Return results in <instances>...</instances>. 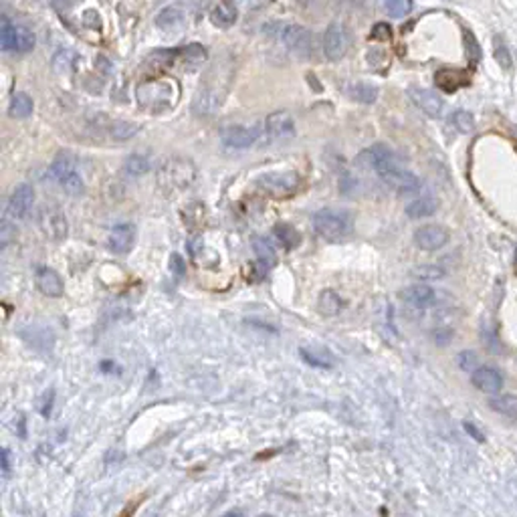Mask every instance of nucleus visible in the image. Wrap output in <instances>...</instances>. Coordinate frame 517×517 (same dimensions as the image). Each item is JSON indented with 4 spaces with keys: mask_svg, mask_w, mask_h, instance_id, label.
<instances>
[{
    "mask_svg": "<svg viewBox=\"0 0 517 517\" xmlns=\"http://www.w3.org/2000/svg\"><path fill=\"white\" fill-rule=\"evenodd\" d=\"M370 166L376 170V174L392 186L398 192H416L420 188V180L414 176L411 170H406L400 164V158L394 154L384 144H376L368 150Z\"/></svg>",
    "mask_w": 517,
    "mask_h": 517,
    "instance_id": "nucleus-1",
    "label": "nucleus"
},
{
    "mask_svg": "<svg viewBox=\"0 0 517 517\" xmlns=\"http://www.w3.org/2000/svg\"><path fill=\"white\" fill-rule=\"evenodd\" d=\"M135 97L140 107L152 111V113H162L172 109L176 100H178V91L174 87L172 81L168 79H158V81H142L135 87Z\"/></svg>",
    "mask_w": 517,
    "mask_h": 517,
    "instance_id": "nucleus-2",
    "label": "nucleus"
},
{
    "mask_svg": "<svg viewBox=\"0 0 517 517\" xmlns=\"http://www.w3.org/2000/svg\"><path fill=\"white\" fill-rule=\"evenodd\" d=\"M313 231L317 236L330 241V243H339L348 238L354 231V216L348 210H334V208H321L313 214L311 218Z\"/></svg>",
    "mask_w": 517,
    "mask_h": 517,
    "instance_id": "nucleus-3",
    "label": "nucleus"
},
{
    "mask_svg": "<svg viewBox=\"0 0 517 517\" xmlns=\"http://www.w3.org/2000/svg\"><path fill=\"white\" fill-rule=\"evenodd\" d=\"M194 180H196V168L192 166V162L182 160V158L168 160L164 166H160V172H158V186L166 194L180 192Z\"/></svg>",
    "mask_w": 517,
    "mask_h": 517,
    "instance_id": "nucleus-4",
    "label": "nucleus"
},
{
    "mask_svg": "<svg viewBox=\"0 0 517 517\" xmlns=\"http://www.w3.org/2000/svg\"><path fill=\"white\" fill-rule=\"evenodd\" d=\"M255 186L258 188V192H263L269 198H277L283 200L293 196L299 186H301V178L297 172H269L258 176Z\"/></svg>",
    "mask_w": 517,
    "mask_h": 517,
    "instance_id": "nucleus-5",
    "label": "nucleus"
},
{
    "mask_svg": "<svg viewBox=\"0 0 517 517\" xmlns=\"http://www.w3.org/2000/svg\"><path fill=\"white\" fill-rule=\"evenodd\" d=\"M2 51L6 53H28L35 49V35L26 26L8 23L4 19L2 32H0Z\"/></svg>",
    "mask_w": 517,
    "mask_h": 517,
    "instance_id": "nucleus-6",
    "label": "nucleus"
},
{
    "mask_svg": "<svg viewBox=\"0 0 517 517\" xmlns=\"http://www.w3.org/2000/svg\"><path fill=\"white\" fill-rule=\"evenodd\" d=\"M350 47V35L344 23H332L323 35V53L330 61H339Z\"/></svg>",
    "mask_w": 517,
    "mask_h": 517,
    "instance_id": "nucleus-7",
    "label": "nucleus"
},
{
    "mask_svg": "<svg viewBox=\"0 0 517 517\" xmlns=\"http://www.w3.org/2000/svg\"><path fill=\"white\" fill-rule=\"evenodd\" d=\"M283 45L297 57L306 59L311 53V32L301 25H287L281 30Z\"/></svg>",
    "mask_w": 517,
    "mask_h": 517,
    "instance_id": "nucleus-8",
    "label": "nucleus"
},
{
    "mask_svg": "<svg viewBox=\"0 0 517 517\" xmlns=\"http://www.w3.org/2000/svg\"><path fill=\"white\" fill-rule=\"evenodd\" d=\"M261 135V126H229L220 131V140L225 146L234 148V150H243V148H251Z\"/></svg>",
    "mask_w": 517,
    "mask_h": 517,
    "instance_id": "nucleus-9",
    "label": "nucleus"
},
{
    "mask_svg": "<svg viewBox=\"0 0 517 517\" xmlns=\"http://www.w3.org/2000/svg\"><path fill=\"white\" fill-rule=\"evenodd\" d=\"M41 229L55 243H61L67 238L69 234V223L65 218V214L59 208H43L41 216H39Z\"/></svg>",
    "mask_w": 517,
    "mask_h": 517,
    "instance_id": "nucleus-10",
    "label": "nucleus"
},
{
    "mask_svg": "<svg viewBox=\"0 0 517 517\" xmlns=\"http://www.w3.org/2000/svg\"><path fill=\"white\" fill-rule=\"evenodd\" d=\"M35 205V190H32V186L30 184H19L15 190H12V194H10V198H8V214L15 218V220H23L28 216V212H30V208Z\"/></svg>",
    "mask_w": 517,
    "mask_h": 517,
    "instance_id": "nucleus-11",
    "label": "nucleus"
},
{
    "mask_svg": "<svg viewBox=\"0 0 517 517\" xmlns=\"http://www.w3.org/2000/svg\"><path fill=\"white\" fill-rule=\"evenodd\" d=\"M414 243L422 251H439L449 243V231L440 225H426L414 233Z\"/></svg>",
    "mask_w": 517,
    "mask_h": 517,
    "instance_id": "nucleus-12",
    "label": "nucleus"
},
{
    "mask_svg": "<svg viewBox=\"0 0 517 517\" xmlns=\"http://www.w3.org/2000/svg\"><path fill=\"white\" fill-rule=\"evenodd\" d=\"M265 131L269 140H287L295 133V122L289 111H273L265 120Z\"/></svg>",
    "mask_w": 517,
    "mask_h": 517,
    "instance_id": "nucleus-13",
    "label": "nucleus"
},
{
    "mask_svg": "<svg viewBox=\"0 0 517 517\" xmlns=\"http://www.w3.org/2000/svg\"><path fill=\"white\" fill-rule=\"evenodd\" d=\"M408 95L413 100L416 107L420 111H424L429 118H440L442 111H444V102L442 97H439L435 91L431 89H420V87H411L408 89Z\"/></svg>",
    "mask_w": 517,
    "mask_h": 517,
    "instance_id": "nucleus-14",
    "label": "nucleus"
},
{
    "mask_svg": "<svg viewBox=\"0 0 517 517\" xmlns=\"http://www.w3.org/2000/svg\"><path fill=\"white\" fill-rule=\"evenodd\" d=\"M135 243V227L129 225V223H122V225H115L109 233V238H107V247L111 253L115 255H126L131 251Z\"/></svg>",
    "mask_w": 517,
    "mask_h": 517,
    "instance_id": "nucleus-15",
    "label": "nucleus"
},
{
    "mask_svg": "<svg viewBox=\"0 0 517 517\" xmlns=\"http://www.w3.org/2000/svg\"><path fill=\"white\" fill-rule=\"evenodd\" d=\"M471 382L473 386L481 392H487V394H497L501 392L503 388V376L495 370V368H475L473 374H471Z\"/></svg>",
    "mask_w": 517,
    "mask_h": 517,
    "instance_id": "nucleus-16",
    "label": "nucleus"
},
{
    "mask_svg": "<svg viewBox=\"0 0 517 517\" xmlns=\"http://www.w3.org/2000/svg\"><path fill=\"white\" fill-rule=\"evenodd\" d=\"M223 104V93L212 85H203L198 95L194 97V104H192V109L198 113V115H214L218 111V107Z\"/></svg>",
    "mask_w": 517,
    "mask_h": 517,
    "instance_id": "nucleus-17",
    "label": "nucleus"
},
{
    "mask_svg": "<svg viewBox=\"0 0 517 517\" xmlns=\"http://www.w3.org/2000/svg\"><path fill=\"white\" fill-rule=\"evenodd\" d=\"M35 281H37L39 291L43 295H47V297H61L63 291H65L61 275L55 269H49V267H39L37 275H35Z\"/></svg>",
    "mask_w": 517,
    "mask_h": 517,
    "instance_id": "nucleus-18",
    "label": "nucleus"
},
{
    "mask_svg": "<svg viewBox=\"0 0 517 517\" xmlns=\"http://www.w3.org/2000/svg\"><path fill=\"white\" fill-rule=\"evenodd\" d=\"M402 299H404L408 306H413V308L426 310V308H431V306L437 301V293H435V289H433V287H429V285L416 283L404 289Z\"/></svg>",
    "mask_w": 517,
    "mask_h": 517,
    "instance_id": "nucleus-19",
    "label": "nucleus"
},
{
    "mask_svg": "<svg viewBox=\"0 0 517 517\" xmlns=\"http://www.w3.org/2000/svg\"><path fill=\"white\" fill-rule=\"evenodd\" d=\"M238 19V4L234 0H220L210 12V23L218 28H231Z\"/></svg>",
    "mask_w": 517,
    "mask_h": 517,
    "instance_id": "nucleus-20",
    "label": "nucleus"
},
{
    "mask_svg": "<svg viewBox=\"0 0 517 517\" xmlns=\"http://www.w3.org/2000/svg\"><path fill=\"white\" fill-rule=\"evenodd\" d=\"M184 25H186V15H184V10L178 8V6H166L156 17V26L162 28V30H166V32L182 30Z\"/></svg>",
    "mask_w": 517,
    "mask_h": 517,
    "instance_id": "nucleus-21",
    "label": "nucleus"
},
{
    "mask_svg": "<svg viewBox=\"0 0 517 517\" xmlns=\"http://www.w3.org/2000/svg\"><path fill=\"white\" fill-rule=\"evenodd\" d=\"M439 210V200L433 198V196H422V198H416L413 200L408 207H406V214L408 218H426V216H433L435 212Z\"/></svg>",
    "mask_w": 517,
    "mask_h": 517,
    "instance_id": "nucleus-22",
    "label": "nucleus"
},
{
    "mask_svg": "<svg viewBox=\"0 0 517 517\" xmlns=\"http://www.w3.org/2000/svg\"><path fill=\"white\" fill-rule=\"evenodd\" d=\"M71 172H75V158L71 154H67V152H61V154L53 160L51 168H49L51 178L61 184Z\"/></svg>",
    "mask_w": 517,
    "mask_h": 517,
    "instance_id": "nucleus-23",
    "label": "nucleus"
},
{
    "mask_svg": "<svg viewBox=\"0 0 517 517\" xmlns=\"http://www.w3.org/2000/svg\"><path fill=\"white\" fill-rule=\"evenodd\" d=\"M341 308H344V299L337 295L336 291L326 289V291L319 293V297H317V310H319L321 315L334 317V315H337L341 311Z\"/></svg>",
    "mask_w": 517,
    "mask_h": 517,
    "instance_id": "nucleus-24",
    "label": "nucleus"
},
{
    "mask_svg": "<svg viewBox=\"0 0 517 517\" xmlns=\"http://www.w3.org/2000/svg\"><path fill=\"white\" fill-rule=\"evenodd\" d=\"M32 109H35L32 97L28 93H23V91H17L12 95V100H10V105H8V113L15 120H25L32 113Z\"/></svg>",
    "mask_w": 517,
    "mask_h": 517,
    "instance_id": "nucleus-25",
    "label": "nucleus"
},
{
    "mask_svg": "<svg viewBox=\"0 0 517 517\" xmlns=\"http://www.w3.org/2000/svg\"><path fill=\"white\" fill-rule=\"evenodd\" d=\"M301 358L315 368H334V356L326 348H301Z\"/></svg>",
    "mask_w": 517,
    "mask_h": 517,
    "instance_id": "nucleus-26",
    "label": "nucleus"
},
{
    "mask_svg": "<svg viewBox=\"0 0 517 517\" xmlns=\"http://www.w3.org/2000/svg\"><path fill=\"white\" fill-rule=\"evenodd\" d=\"M491 411H495L501 416H507L511 420H517V396L514 394H501V396H493L489 400Z\"/></svg>",
    "mask_w": 517,
    "mask_h": 517,
    "instance_id": "nucleus-27",
    "label": "nucleus"
},
{
    "mask_svg": "<svg viewBox=\"0 0 517 517\" xmlns=\"http://www.w3.org/2000/svg\"><path fill=\"white\" fill-rule=\"evenodd\" d=\"M253 251L257 255V261L261 265H265L267 269H271L277 263V255L273 245L267 238H253Z\"/></svg>",
    "mask_w": 517,
    "mask_h": 517,
    "instance_id": "nucleus-28",
    "label": "nucleus"
},
{
    "mask_svg": "<svg viewBox=\"0 0 517 517\" xmlns=\"http://www.w3.org/2000/svg\"><path fill=\"white\" fill-rule=\"evenodd\" d=\"M350 97L360 104H374L378 100V87L370 83H356L350 87Z\"/></svg>",
    "mask_w": 517,
    "mask_h": 517,
    "instance_id": "nucleus-29",
    "label": "nucleus"
},
{
    "mask_svg": "<svg viewBox=\"0 0 517 517\" xmlns=\"http://www.w3.org/2000/svg\"><path fill=\"white\" fill-rule=\"evenodd\" d=\"M176 57L180 59L182 63H186L190 67H196L207 59V51H205L203 45H188V47H182L180 51L176 53Z\"/></svg>",
    "mask_w": 517,
    "mask_h": 517,
    "instance_id": "nucleus-30",
    "label": "nucleus"
},
{
    "mask_svg": "<svg viewBox=\"0 0 517 517\" xmlns=\"http://www.w3.org/2000/svg\"><path fill=\"white\" fill-rule=\"evenodd\" d=\"M273 236L283 245L285 249H293V247H297L299 241H301V234L297 233L291 225H277V227L273 229Z\"/></svg>",
    "mask_w": 517,
    "mask_h": 517,
    "instance_id": "nucleus-31",
    "label": "nucleus"
},
{
    "mask_svg": "<svg viewBox=\"0 0 517 517\" xmlns=\"http://www.w3.org/2000/svg\"><path fill=\"white\" fill-rule=\"evenodd\" d=\"M73 63H75V53L71 49H65V51H59L53 59V69L59 73V75H67L71 73L73 69Z\"/></svg>",
    "mask_w": 517,
    "mask_h": 517,
    "instance_id": "nucleus-32",
    "label": "nucleus"
},
{
    "mask_svg": "<svg viewBox=\"0 0 517 517\" xmlns=\"http://www.w3.org/2000/svg\"><path fill=\"white\" fill-rule=\"evenodd\" d=\"M124 168H126V172H128L129 176L138 178V176H144V174L150 170V160H148L146 156L133 154L126 160V166H124Z\"/></svg>",
    "mask_w": 517,
    "mask_h": 517,
    "instance_id": "nucleus-33",
    "label": "nucleus"
},
{
    "mask_svg": "<svg viewBox=\"0 0 517 517\" xmlns=\"http://www.w3.org/2000/svg\"><path fill=\"white\" fill-rule=\"evenodd\" d=\"M138 129H140L138 124H129V122H122V120H118V122H113V124L109 126V133H111V138H113V140L126 142V140L133 138V135L138 133Z\"/></svg>",
    "mask_w": 517,
    "mask_h": 517,
    "instance_id": "nucleus-34",
    "label": "nucleus"
},
{
    "mask_svg": "<svg viewBox=\"0 0 517 517\" xmlns=\"http://www.w3.org/2000/svg\"><path fill=\"white\" fill-rule=\"evenodd\" d=\"M384 8L390 17L394 19H404L413 10V0H384Z\"/></svg>",
    "mask_w": 517,
    "mask_h": 517,
    "instance_id": "nucleus-35",
    "label": "nucleus"
},
{
    "mask_svg": "<svg viewBox=\"0 0 517 517\" xmlns=\"http://www.w3.org/2000/svg\"><path fill=\"white\" fill-rule=\"evenodd\" d=\"M493 55H495V61L507 71V69H511V53L507 49V45L503 43V39L501 37H495L493 39Z\"/></svg>",
    "mask_w": 517,
    "mask_h": 517,
    "instance_id": "nucleus-36",
    "label": "nucleus"
},
{
    "mask_svg": "<svg viewBox=\"0 0 517 517\" xmlns=\"http://www.w3.org/2000/svg\"><path fill=\"white\" fill-rule=\"evenodd\" d=\"M451 122L455 124V128L459 129L461 133H473V129H475V118H473V113H469L465 109L455 111Z\"/></svg>",
    "mask_w": 517,
    "mask_h": 517,
    "instance_id": "nucleus-37",
    "label": "nucleus"
},
{
    "mask_svg": "<svg viewBox=\"0 0 517 517\" xmlns=\"http://www.w3.org/2000/svg\"><path fill=\"white\" fill-rule=\"evenodd\" d=\"M61 186H63V190H65L67 194H71V196H81V194H83V190H85L83 178H81V174H79L77 170H75V172H71L65 180L61 182Z\"/></svg>",
    "mask_w": 517,
    "mask_h": 517,
    "instance_id": "nucleus-38",
    "label": "nucleus"
},
{
    "mask_svg": "<svg viewBox=\"0 0 517 517\" xmlns=\"http://www.w3.org/2000/svg\"><path fill=\"white\" fill-rule=\"evenodd\" d=\"M17 236H19L17 227H12V225L4 218L2 225H0V243H2V247H8L10 243H15Z\"/></svg>",
    "mask_w": 517,
    "mask_h": 517,
    "instance_id": "nucleus-39",
    "label": "nucleus"
},
{
    "mask_svg": "<svg viewBox=\"0 0 517 517\" xmlns=\"http://www.w3.org/2000/svg\"><path fill=\"white\" fill-rule=\"evenodd\" d=\"M168 267H170V273H172L176 279H182V277L186 275V263H184V258H182L178 253H172V255H170Z\"/></svg>",
    "mask_w": 517,
    "mask_h": 517,
    "instance_id": "nucleus-40",
    "label": "nucleus"
},
{
    "mask_svg": "<svg viewBox=\"0 0 517 517\" xmlns=\"http://www.w3.org/2000/svg\"><path fill=\"white\" fill-rule=\"evenodd\" d=\"M465 39L471 43V47L467 45V57H469L471 63H477L481 59V51H479V45H477L475 37L471 35V30H465Z\"/></svg>",
    "mask_w": 517,
    "mask_h": 517,
    "instance_id": "nucleus-41",
    "label": "nucleus"
},
{
    "mask_svg": "<svg viewBox=\"0 0 517 517\" xmlns=\"http://www.w3.org/2000/svg\"><path fill=\"white\" fill-rule=\"evenodd\" d=\"M416 277H422V279H440L444 275V271L439 269V267H418L414 269Z\"/></svg>",
    "mask_w": 517,
    "mask_h": 517,
    "instance_id": "nucleus-42",
    "label": "nucleus"
},
{
    "mask_svg": "<svg viewBox=\"0 0 517 517\" xmlns=\"http://www.w3.org/2000/svg\"><path fill=\"white\" fill-rule=\"evenodd\" d=\"M457 360H459V366L465 372H473L477 368V356H475V352H461Z\"/></svg>",
    "mask_w": 517,
    "mask_h": 517,
    "instance_id": "nucleus-43",
    "label": "nucleus"
},
{
    "mask_svg": "<svg viewBox=\"0 0 517 517\" xmlns=\"http://www.w3.org/2000/svg\"><path fill=\"white\" fill-rule=\"evenodd\" d=\"M205 249V243H203V236H192L190 241H188V253L192 255V257L196 258L198 255H200V251Z\"/></svg>",
    "mask_w": 517,
    "mask_h": 517,
    "instance_id": "nucleus-44",
    "label": "nucleus"
},
{
    "mask_svg": "<svg viewBox=\"0 0 517 517\" xmlns=\"http://www.w3.org/2000/svg\"><path fill=\"white\" fill-rule=\"evenodd\" d=\"M390 32H392V30H390V26L384 25V23H380V25L374 26L372 37H374V39H384V41H386V39H390Z\"/></svg>",
    "mask_w": 517,
    "mask_h": 517,
    "instance_id": "nucleus-45",
    "label": "nucleus"
},
{
    "mask_svg": "<svg viewBox=\"0 0 517 517\" xmlns=\"http://www.w3.org/2000/svg\"><path fill=\"white\" fill-rule=\"evenodd\" d=\"M77 2L79 0H51V6L53 8H57L59 12H65V10H69V8H73Z\"/></svg>",
    "mask_w": 517,
    "mask_h": 517,
    "instance_id": "nucleus-46",
    "label": "nucleus"
},
{
    "mask_svg": "<svg viewBox=\"0 0 517 517\" xmlns=\"http://www.w3.org/2000/svg\"><path fill=\"white\" fill-rule=\"evenodd\" d=\"M53 390L51 392H47L45 394V400H43V406H41V414L45 416V418H49L51 416V408H53Z\"/></svg>",
    "mask_w": 517,
    "mask_h": 517,
    "instance_id": "nucleus-47",
    "label": "nucleus"
},
{
    "mask_svg": "<svg viewBox=\"0 0 517 517\" xmlns=\"http://www.w3.org/2000/svg\"><path fill=\"white\" fill-rule=\"evenodd\" d=\"M465 431L467 433H471V435H473V439L479 440V442H483V440H485L483 433H481V431H479L473 422H465Z\"/></svg>",
    "mask_w": 517,
    "mask_h": 517,
    "instance_id": "nucleus-48",
    "label": "nucleus"
},
{
    "mask_svg": "<svg viewBox=\"0 0 517 517\" xmlns=\"http://www.w3.org/2000/svg\"><path fill=\"white\" fill-rule=\"evenodd\" d=\"M2 473L8 475L10 473V451L2 449Z\"/></svg>",
    "mask_w": 517,
    "mask_h": 517,
    "instance_id": "nucleus-49",
    "label": "nucleus"
},
{
    "mask_svg": "<svg viewBox=\"0 0 517 517\" xmlns=\"http://www.w3.org/2000/svg\"><path fill=\"white\" fill-rule=\"evenodd\" d=\"M234 2L243 8H257L263 4V0H234Z\"/></svg>",
    "mask_w": 517,
    "mask_h": 517,
    "instance_id": "nucleus-50",
    "label": "nucleus"
},
{
    "mask_svg": "<svg viewBox=\"0 0 517 517\" xmlns=\"http://www.w3.org/2000/svg\"><path fill=\"white\" fill-rule=\"evenodd\" d=\"M516 263H517V251H516Z\"/></svg>",
    "mask_w": 517,
    "mask_h": 517,
    "instance_id": "nucleus-51",
    "label": "nucleus"
}]
</instances>
